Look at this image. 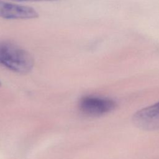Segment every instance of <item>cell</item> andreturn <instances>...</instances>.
<instances>
[{"label": "cell", "mask_w": 159, "mask_h": 159, "mask_svg": "<svg viewBox=\"0 0 159 159\" xmlns=\"http://www.w3.org/2000/svg\"><path fill=\"white\" fill-rule=\"evenodd\" d=\"M133 121L137 127L145 130L159 129V101L137 111Z\"/></svg>", "instance_id": "obj_3"}, {"label": "cell", "mask_w": 159, "mask_h": 159, "mask_svg": "<svg viewBox=\"0 0 159 159\" xmlns=\"http://www.w3.org/2000/svg\"><path fill=\"white\" fill-rule=\"evenodd\" d=\"M16 1H20V2H39V1H57V0H12Z\"/></svg>", "instance_id": "obj_5"}, {"label": "cell", "mask_w": 159, "mask_h": 159, "mask_svg": "<svg viewBox=\"0 0 159 159\" xmlns=\"http://www.w3.org/2000/svg\"><path fill=\"white\" fill-rule=\"evenodd\" d=\"M0 84H1V82H0Z\"/></svg>", "instance_id": "obj_6"}, {"label": "cell", "mask_w": 159, "mask_h": 159, "mask_svg": "<svg viewBox=\"0 0 159 159\" xmlns=\"http://www.w3.org/2000/svg\"><path fill=\"white\" fill-rule=\"evenodd\" d=\"M0 64L19 73L29 72L33 68L31 55L19 45L7 40H0Z\"/></svg>", "instance_id": "obj_1"}, {"label": "cell", "mask_w": 159, "mask_h": 159, "mask_svg": "<svg viewBox=\"0 0 159 159\" xmlns=\"http://www.w3.org/2000/svg\"><path fill=\"white\" fill-rule=\"evenodd\" d=\"M81 111L90 116H99L113 111L116 102L109 98L93 96H84L79 104Z\"/></svg>", "instance_id": "obj_2"}, {"label": "cell", "mask_w": 159, "mask_h": 159, "mask_svg": "<svg viewBox=\"0 0 159 159\" xmlns=\"http://www.w3.org/2000/svg\"><path fill=\"white\" fill-rule=\"evenodd\" d=\"M39 16L33 7L0 0V17L6 19H29Z\"/></svg>", "instance_id": "obj_4"}]
</instances>
